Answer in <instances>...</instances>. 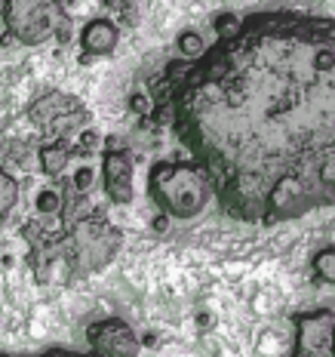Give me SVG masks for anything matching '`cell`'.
Here are the masks:
<instances>
[{
	"label": "cell",
	"instance_id": "8992f818",
	"mask_svg": "<svg viewBox=\"0 0 335 357\" xmlns=\"http://www.w3.org/2000/svg\"><path fill=\"white\" fill-rule=\"evenodd\" d=\"M295 345L289 357H335V314L329 308H314L295 314Z\"/></svg>",
	"mask_w": 335,
	"mask_h": 357
},
{
	"label": "cell",
	"instance_id": "7a4b0ae2",
	"mask_svg": "<svg viewBox=\"0 0 335 357\" xmlns=\"http://www.w3.org/2000/svg\"><path fill=\"white\" fill-rule=\"evenodd\" d=\"M65 204H62V250H59V262L65 265V274L71 280H84L89 274L102 271L111 259L117 256L123 243V234L102 215L99 210L80 213V191L71 185L62 188Z\"/></svg>",
	"mask_w": 335,
	"mask_h": 357
},
{
	"label": "cell",
	"instance_id": "7c38bea8",
	"mask_svg": "<svg viewBox=\"0 0 335 357\" xmlns=\"http://www.w3.org/2000/svg\"><path fill=\"white\" fill-rule=\"evenodd\" d=\"M16 200H19V182L6 173V169H0V219L10 215V210L16 206Z\"/></svg>",
	"mask_w": 335,
	"mask_h": 357
},
{
	"label": "cell",
	"instance_id": "2e32d148",
	"mask_svg": "<svg viewBox=\"0 0 335 357\" xmlns=\"http://www.w3.org/2000/svg\"><path fill=\"white\" fill-rule=\"evenodd\" d=\"M89 182H93V169H77V173H74V188L77 191H86L89 188Z\"/></svg>",
	"mask_w": 335,
	"mask_h": 357
},
{
	"label": "cell",
	"instance_id": "30bf717a",
	"mask_svg": "<svg viewBox=\"0 0 335 357\" xmlns=\"http://www.w3.org/2000/svg\"><path fill=\"white\" fill-rule=\"evenodd\" d=\"M74 158H80L77 142H65V139L43 142V145H40V154H37V160H40V169H43L47 176H53V178L62 176L65 167H68Z\"/></svg>",
	"mask_w": 335,
	"mask_h": 357
},
{
	"label": "cell",
	"instance_id": "ba28073f",
	"mask_svg": "<svg viewBox=\"0 0 335 357\" xmlns=\"http://www.w3.org/2000/svg\"><path fill=\"white\" fill-rule=\"evenodd\" d=\"M102 188L111 204H132V158L123 148H111L102 158Z\"/></svg>",
	"mask_w": 335,
	"mask_h": 357
},
{
	"label": "cell",
	"instance_id": "5bb4252c",
	"mask_svg": "<svg viewBox=\"0 0 335 357\" xmlns=\"http://www.w3.org/2000/svg\"><path fill=\"white\" fill-rule=\"evenodd\" d=\"M178 53H182L185 59H197L206 53L203 47V37H200L197 31H185L182 37H178Z\"/></svg>",
	"mask_w": 335,
	"mask_h": 357
},
{
	"label": "cell",
	"instance_id": "8fae6325",
	"mask_svg": "<svg viewBox=\"0 0 335 357\" xmlns=\"http://www.w3.org/2000/svg\"><path fill=\"white\" fill-rule=\"evenodd\" d=\"M311 268H314V274L323 284H332L335 287V247H326L314 252V262H311Z\"/></svg>",
	"mask_w": 335,
	"mask_h": 357
},
{
	"label": "cell",
	"instance_id": "52a82bcc",
	"mask_svg": "<svg viewBox=\"0 0 335 357\" xmlns=\"http://www.w3.org/2000/svg\"><path fill=\"white\" fill-rule=\"evenodd\" d=\"M86 342H89V348L102 357H139V351H141L136 330H132L130 324L117 321V317L95 321L86 330Z\"/></svg>",
	"mask_w": 335,
	"mask_h": 357
},
{
	"label": "cell",
	"instance_id": "4fadbf2b",
	"mask_svg": "<svg viewBox=\"0 0 335 357\" xmlns=\"http://www.w3.org/2000/svg\"><path fill=\"white\" fill-rule=\"evenodd\" d=\"M62 204H65L62 188H43L40 195H37V210H40V215H59L62 213Z\"/></svg>",
	"mask_w": 335,
	"mask_h": 357
},
{
	"label": "cell",
	"instance_id": "277c9868",
	"mask_svg": "<svg viewBox=\"0 0 335 357\" xmlns=\"http://www.w3.org/2000/svg\"><path fill=\"white\" fill-rule=\"evenodd\" d=\"M3 28L25 47L56 37L59 43L71 40V16L65 13L62 0H3Z\"/></svg>",
	"mask_w": 335,
	"mask_h": 357
},
{
	"label": "cell",
	"instance_id": "3957f363",
	"mask_svg": "<svg viewBox=\"0 0 335 357\" xmlns=\"http://www.w3.org/2000/svg\"><path fill=\"white\" fill-rule=\"evenodd\" d=\"M148 195L163 215L194 219L206 210L215 191L197 160H157L148 169Z\"/></svg>",
	"mask_w": 335,
	"mask_h": 357
},
{
	"label": "cell",
	"instance_id": "5b68a950",
	"mask_svg": "<svg viewBox=\"0 0 335 357\" xmlns=\"http://www.w3.org/2000/svg\"><path fill=\"white\" fill-rule=\"evenodd\" d=\"M28 117L40 132H47L49 142L53 139H65V142H77L89 130V111L84 102L65 93H47L37 102H31Z\"/></svg>",
	"mask_w": 335,
	"mask_h": 357
},
{
	"label": "cell",
	"instance_id": "9a60e30c",
	"mask_svg": "<svg viewBox=\"0 0 335 357\" xmlns=\"http://www.w3.org/2000/svg\"><path fill=\"white\" fill-rule=\"evenodd\" d=\"M0 357H102L95 351H68V348H49L40 354H0Z\"/></svg>",
	"mask_w": 335,
	"mask_h": 357
},
{
	"label": "cell",
	"instance_id": "9c48e42d",
	"mask_svg": "<svg viewBox=\"0 0 335 357\" xmlns=\"http://www.w3.org/2000/svg\"><path fill=\"white\" fill-rule=\"evenodd\" d=\"M117 40H120V31L111 19H93L86 22V28L80 31V50H84V62H93V59L102 56H114Z\"/></svg>",
	"mask_w": 335,
	"mask_h": 357
},
{
	"label": "cell",
	"instance_id": "6da1fadb",
	"mask_svg": "<svg viewBox=\"0 0 335 357\" xmlns=\"http://www.w3.org/2000/svg\"><path fill=\"white\" fill-rule=\"evenodd\" d=\"M151 105L234 219L277 225L335 204L332 19L252 13L203 56L169 62Z\"/></svg>",
	"mask_w": 335,
	"mask_h": 357
},
{
	"label": "cell",
	"instance_id": "e0dca14e",
	"mask_svg": "<svg viewBox=\"0 0 335 357\" xmlns=\"http://www.w3.org/2000/svg\"><path fill=\"white\" fill-rule=\"evenodd\" d=\"M332 348H335V339H332Z\"/></svg>",
	"mask_w": 335,
	"mask_h": 357
}]
</instances>
